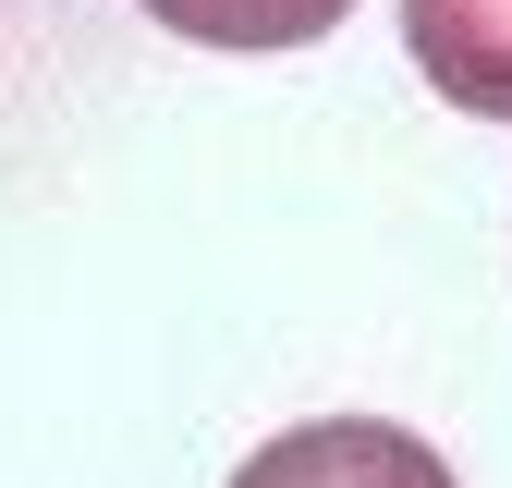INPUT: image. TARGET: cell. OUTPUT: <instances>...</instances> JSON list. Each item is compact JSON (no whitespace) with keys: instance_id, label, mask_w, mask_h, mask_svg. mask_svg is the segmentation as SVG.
<instances>
[{"instance_id":"obj_1","label":"cell","mask_w":512,"mask_h":488,"mask_svg":"<svg viewBox=\"0 0 512 488\" xmlns=\"http://www.w3.org/2000/svg\"><path fill=\"white\" fill-rule=\"evenodd\" d=\"M232 488H452V464L391 415H317V427L256 440L232 464Z\"/></svg>"},{"instance_id":"obj_2","label":"cell","mask_w":512,"mask_h":488,"mask_svg":"<svg viewBox=\"0 0 512 488\" xmlns=\"http://www.w3.org/2000/svg\"><path fill=\"white\" fill-rule=\"evenodd\" d=\"M403 49L452 110L512 122V0H403Z\"/></svg>"},{"instance_id":"obj_3","label":"cell","mask_w":512,"mask_h":488,"mask_svg":"<svg viewBox=\"0 0 512 488\" xmlns=\"http://www.w3.org/2000/svg\"><path fill=\"white\" fill-rule=\"evenodd\" d=\"M147 13H159L183 49H244V61H256V49H317L354 0H147Z\"/></svg>"}]
</instances>
